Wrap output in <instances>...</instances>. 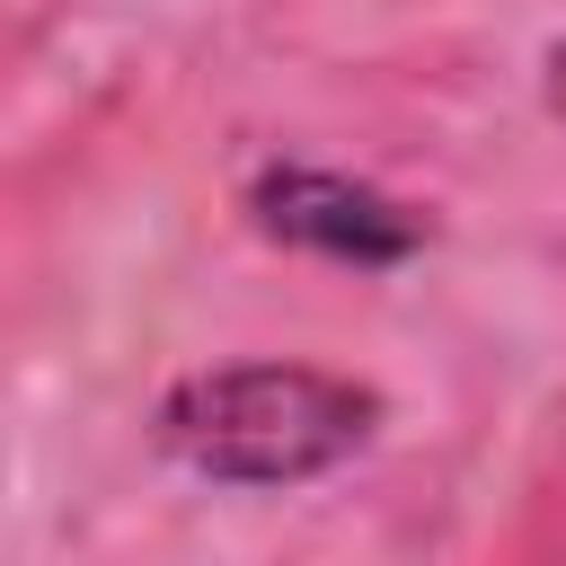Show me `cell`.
Listing matches in <instances>:
<instances>
[{
  "instance_id": "obj_1",
  "label": "cell",
  "mask_w": 566,
  "mask_h": 566,
  "mask_svg": "<svg viewBox=\"0 0 566 566\" xmlns=\"http://www.w3.org/2000/svg\"><path fill=\"white\" fill-rule=\"evenodd\" d=\"M380 398L318 363H221L159 398V451L212 486H310L354 460Z\"/></svg>"
},
{
  "instance_id": "obj_2",
  "label": "cell",
  "mask_w": 566,
  "mask_h": 566,
  "mask_svg": "<svg viewBox=\"0 0 566 566\" xmlns=\"http://www.w3.org/2000/svg\"><path fill=\"white\" fill-rule=\"evenodd\" d=\"M248 212H256L265 239L310 248V256H336V265H398V256L424 239V221H416L407 203H389V195L363 186V177L310 168V159H274V168H256Z\"/></svg>"
},
{
  "instance_id": "obj_3",
  "label": "cell",
  "mask_w": 566,
  "mask_h": 566,
  "mask_svg": "<svg viewBox=\"0 0 566 566\" xmlns=\"http://www.w3.org/2000/svg\"><path fill=\"white\" fill-rule=\"evenodd\" d=\"M548 106H557V115H566V44H557V53H548Z\"/></svg>"
}]
</instances>
